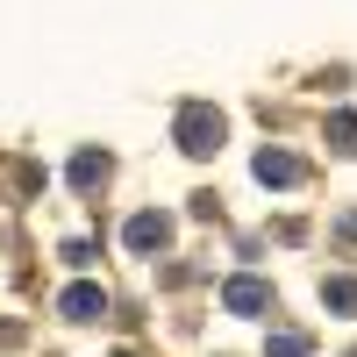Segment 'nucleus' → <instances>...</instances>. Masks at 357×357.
<instances>
[{"label":"nucleus","mask_w":357,"mask_h":357,"mask_svg":"<svg viewBox=\"0 0 357 357\" xmlns=\"http://www.w3.org/2000/svg\"><path fill=\"white\" fill-rule=\"evenodd\" d=\"M57 314H65V321H100L107 314V293L100 286H65V293H57Z\"/></svg>","instance_id":"nucleus-5"},{"label":"nucleus","mask_w":357,"mask_h":357,"mask_svg":"<svg viewBox=\"0 0 357 357\" xmlns=\"http://www.w3.org/2000/svg\"><path fill=\"white\" fill-rule=\"evenodd\" d=\"M122 243H129L136 257H158V250L172 243V215H158V207H143V215H129V222H122Z\"/></svg>","instance_id":"nucleus-2"},{"label":"nucleus","mask_w":357,"mask_h":357,"mask_svg":"<svg viewBox=\"0 0 357 357\" xmlns=\"http://www.w3.org/2000/svg\"><path fill=\"white\" fill-rule=\"evenodd\" d=\"M321 307H336V314H357V279H321Z\"/></svg>","instance_id":"nucleus-8"},{"label":"nucleus","mask_w":357,"mask_h":357,"mask_svg":"<svg viewBox=\"0 0 357 357\" xmlns=\"http://www.w3.org/2000/svg\"><path fill=\"white\" fill-rule=\"evenodd\" d=\"M250 172L264 178V186H301V178H307V165L293 158V151H272V143H264V151L250 158Z\"/></svg>","instance_id":"nucleus-3"},{"label":"nucleus","mask_w":357,"mask_h":357,"mask_svg":"<svg viewBox=\"0 0 357 357\" xmlns=\"http://www.w3.org/2000/svg\"><path fill=\"white\" fill-rule=\"evenodd\" d=\"M264 357H314V336H301V329H272V336H264Z\"/></svg>","instance_id":"nucleus-7"},{"label":"nucleus","mask_w":357,"mask_h":357,"mask_svg":"<svg viewBox=\"0 0 357 357\" xmlns=\"http://www.w3.org/2000/svg\"><path fill=\"white\" fill-rule=\"evenodd\" d=\"M107 172H114L107 151H79V158H72V186H79V193H93V186H107Z\"/></svg>","instance_id":"nucleus-6"},{"label":"nucleus","mask_w":357,"mask_h":357,"mask_svg":"<svg viewBox=\"0 0 357 357\" xmlns=\"http://www.w3.org/2000/svg\"><path fill=\"white\" fill-rule=\"evenodd\" d=\"M329 143H336L343 158H357V114H350V107H343V114H329Z\"/></svg>","instance_id":"nucleus-9"},{"label":"nucleus","mask_w":357,"mask_h":357,"mask_svg":"<svg viewBox=\"0 0 357 357\" xmlns=\"http://www.w3.org/2000/svg\"><path fill=\"white\" fill-rule=\"evenodd\" d=\"M222 307L229 314H264V307H272V286H264V279H229L222 286Z\"/></svg>","instance_id":"nucleus-4"},{"label":"nucleus","mask_w":357,"mask_h":357,"mask_svg":"<svg viewBox=\"0 0 357 357\" xmlns=\"http://www.w3.org/2000/svg\"><path fill=\"white\" fill-rule=\"evenodd\" d=\"M172 136H178V151H186V158H215L222 136H229V122H222V107L186 100V107H178V122H172Z\"/></svg>","instance_id":"nucleus-1"}]
</instances>
